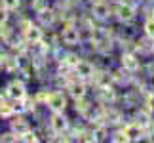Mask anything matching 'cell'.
Returning <instances> with one entry per match:
<instances>
[{
	"label": "cell",
	"instance_id": "cell-9",
	"mask_svg": "<svg viewBox=\"0 0 154 143\" xmlns=\"http://www.w3.org/2000/svg\"><path fill=\"white\" fill-rule=\"evenodd\" d=\"M21 34H23V38H25V42L31 46V44H34V42H40V40L44 38V29H42V25H38V23H29V25L21 31Z\"/></svg>",
	"mask_w": 154,
	"mask_h": 143
},
{
	"label": "cell",
	"instance_id": "cell-4",
	"mask_svg": "<svg viewBox=\"0 0 154 143\" xmlns=\"http://www.w3.org/2000/svg\"><path fill=\"white\" fill-rule=\"evenodd\" d=\"M46 107L51 111V113H65L69 107V101H67V95L59 90H53L50 92V97L46 101Z\"/></svg>",
	"mask_w": 154,
	"mask_h": 143
},
{
	"label": "cell",
	"instance_id": "cell-6",
	"mask_svg": "<svg viewBox=\"0 0 154 143\" xmlns=\"http://www.w3.org/2000/svg\"><path fill=\"white\" fill-rule=\"evenodd\" d=\"M90 14L91 17H95L97 21H106L110 19V15L114 14V10L110 8V4L106 0H95L91 6H90Z\"/></svg>",
	"mask_w": 154,
	"mask_h": 143
},
{
	"label": "cell",
	"instance_id": "cell-13",
	"mask_svg": "<svg viewBox=\"0 0 154 143\" xmlns=\"http://www.w3.org/2000/svg\"><path fill=\"white\" fill-rule=\"evenodd\" d=\"M36 19H38V23L42 27H51L53 23L59 19V17H57V10H53L51 6H48V8L40 10L38 14H36Z\"/></svg>",
	"mask_w": 154,
	"mask_h": 143
},
{
	"label": "cell",
	"instance_id": "cell-24",
	"mask_svg": "<svg viewBox=\"0 0 154 143\" xmlns=\"http://www.w3.org/2000/svg\"><path fill=\"white\" fill-rule=\"evenodd\" d=\"M145 105H146V109H150L154 113V92L146 95V99H145Z\"/></svg>",
	"mask_w": 154,
	"mask_h": 143
},
{
	"label": "cell",
	"instance_id": "cell-14",
	"mask_svg": "<svg viewBox=\"0 0 154 143\" xmlns=\"http://www.w3.org/2000/svg\"><path fill=\"white\" fill-rule=\"evenodd\" d=\"M152 115H154V113L150 109H146V107H139V109H135V113H133V122H137L139 126L146 128L154 120Z\"/></svg>",
	"mask_w": 154,
	"mask_h": 143
},
{
	"label": "cell",
	"instance_id": "cell-21",
	"mask_svg": "<svg viewBox=\"0 0 154 143\" xmlns=\"http://www.w3.org/2000/svg\"><path fill=\"white\" fill-rule=\"evenodd\" d=\"M19 141H25V143H36V141H40V138H38V132H34V130H31V132H27L25 135H21V139Z\"/></svg>",
	"mask_w": 154,
	"mask_h": 143
},
{
	"label": "cell",
	"instance_id": "cell-17",
	"mask_svg": "<svg viewBox=\"0 0 154 143\" xmlns=\"http://www.w3.org/2000/svg\"><path fill=\"white\" fill-rule=\"evenodd\" d=\"M143 31H145V37L154 40V15H149L143 23Z\"/></svg>",
	"mask_w": 154,
	"mask_h": 143
},
{
	"label": "cell",
	"instance_id": "cell-1",
	"mask_svg": "<svg viewBox=\"0 0 154 143\" xmlns=\"http://www.w3.org/2000/svg\"><path fill=\"white\" fill-rule=\"evenodd\" d=\"M59 38L65 46L74 48L82 42V29H78L74 23H67V25H63L61 33H59Z\"/></svg>",
	"mask_w": 154,
	"mask_h": 143
},
{
	"label": "cell",
	"instance_id": "cell-27",
	"mask_svg": "<svg viewBox=\"0 0 154 143\" xmlns=\"http://www.w3.org/2000/svg\"><path fill=\"white\" fill-rule=\"evenodd\" d=\"M152 15H154V8H152Z\"/></svg>",
	"mask_w": 154,
	"mask_h": 143
},
{
	"label": "cell",
	"instance_id": "cell-18",
	"mask_svg": "<svg viewBox=\"0 0 154 143\" xmlns=\"http://www.w3.org/2000/svg\"><path fill=\"white\" fill-rule=\"evenodd\" d=\"M109 141H112V143H128L129 139H128V135L124 134V130H118V132H110Z\"/></svg>",
	"mask_w": 154,
	"mask_h": 143
},
{
	"label": "cell",
	"instance_id": "cell-22",
	"mask_svg": "<svg viewBox=\"0 0 154 143\" xmlns=\"http://www.w3.org/2000/svg\"><path fill=\"white\" fill-rule=\"evenodd\" d=\"M2 6H4L6 10L14 11V10H17L21 6V0H2Z\"/></svg>",
	"mask_w": 154,
	"mask_h": 143
},
{
	"label": "cell",
	"instance_id": "cell-16",
	"mask_svg": "<svg viewBox=\"0 0 154 143\" xmlns=\"http://www.w3.org/2000/svg\"><path fill=\"white\" fill-rule=\"evenodd\" d=\"M80 59H82V57L78 56V53L65 52V53H61V59H59V63H61V65H67V67H70V69H74L76 63H78Z\"/></svg>",
	"mask_w": 154,
	"mask_h": 143
},
{
	"label": "cell",
	"instance_id": "cell-3",
	"mask_svg": "<svg viewBox=\"0 0 154 143\" xmlns=\"http://www.w3.org/2000/svg\"><path fill=\"white\" fill-rule=\"evenodd\" d=\"M6 95H8V99L10 101H17V99H25L27 97V84H25V80H21V78H15V80H11L6 84Z\"/></svg>",
	"mask_w": 154,
	"mask_h": 143
},
{
	"label": "cell",
	"instance_id": "cell-15",
	"mask_svg": "<svg viewBox=\"0 0 154 143\" xmlns=\"http://www.w3.org/2000/svg\"><path fill=\"white\" fill-rule=\"evenodd\" d=\"M110 138V130L106 124H95L93 126V143H101V141H109Z\"/></svg>",
	"mask_w": 154,
	"mask_h": 143
},
{
	"label": "cell",
	"instance_id": "cell-20",
	"mask_svg": "<svg viewBox=\"0 0 154 143\" xmlns=\"http://www.w3.org/2000/svg\"><path fill=\"white\" fill-rule=\"evenodd\" d=\"M15 141H19V135L14 134L10 130V132H4L2 135H0V143H15Z\"/></svg>",
	"mask_w": 154,
	"mask_h": 143
},
{
	"label": "cell",
	"instance_id": "cell-2",
	"mask_svg": "<svg viewBox=\"0 0 154 143\" xmlns=\"http://www.w3.org/2000/svg\"><path fill=\"white\" fill-rule=\"evenodd\" d=\"M114 15H116V19L120 23H129V21L135 19V15H137V6L133 2H129V0L120 2V4H116V8H114Z\"/></svg>",
	"mask_w": 154,
	"mask_h": 143
},
{
	"label": "cell",
	"instance_id": "cell-19",
	"mask_svg": "<svg viewBox=\"0 0 154 143\" xmlns=\"http://www.w3.org/2000/svg\"><path fill=\"white\" fill-rule=\"evenodd\" d=\"M29 6H31V8H32V10L38 14L40 10L48 8V6H50V2H48V0H29Z\"/></svg>",
	"mask_w": 154,
	"mask_h": 143
},
{
	"label": "cell",
	"instance_id": "cell-12",
	"mask_svg": "<svg viewBox=\"0 0 154 143\" xmlns=\"http://www.w3.org/2000/svg\"><path fill=\"white\" fill-rule=\"evenodd\" d=\"M122 130H124V134L128 135L129 141H143L145 139V128L139 126L137 122H128Z\"/></svg>",
	"mask_w": 154,
	"mask_h": 143
},
{
	"label": "cell",
	"instance_id": "cell-7",
	"mask_svg": "<svg viewBox=\"0 0 154 143\" xmlns=\"http://www.w3.org/2000/svg\"><path fill=\"white\" fill-rule=\"evenodd\" d=\"M120 67L126 69L128 73H131V75L137 73V71L141 69V57H139L133 50L122 52V56H120Z\"/></svg>",
	"mask_w": 154,
	"mask_h": 143
},
{
	"label": "cell",
	"instance_id": "cell-5",
	"mask_svg": "<svg viewBox=\"0 0 154 143\" xmlns=\"http://www.w3.org/2000/svg\"><path fill=\"white\" fill-rule=\"evenodd\" d=\"M50 128L55 135H61V134H67L69 128H70V120L65 113H51L50 115Z\"/></svg>",
	"mask_w": 154,
	"mask_h": 143
},
{
	"label": "cell",
	"instance_id": "cell-26",
	"mask_svg": "<svg viewBox=\"0 0 154 143\" xmlns=\"http://www.w3.org/2000/svg\"><path fill=\"white\" fill-rule=\"evenodd\" d=\"M114 2H116V4H120V2H126V0H114Z\"/></svg>",
	"mask_w": 154,
	"mask_h": 143
},
{
	"label": "cell",
	"instance_id": "cell-8",
	"mask_svg": "<svg viewBox=\"0 0 154 143\" xmlns=\"http://www.w3.org/2000/svg\"><path fill=\"white\" fill-rule=\"evenodd\" d=\"M67 94L70 95L72 99H80V97H88V84L86 80L78 78V76H74V78H70L67 82Z\"/></svg>",
	"mask_w": 154,
	"mask_h": 143
},
{
	"label": "cell",
	"instance_id": "cell-25",
	"mask_svg": "<svg viewBox=\"0 0 154 143\" xmlns=\"http://www.w3.org/2000/svg\"><path fill=\"white\" fill-rule=\"evenodd\" d=\"M63 2H67V4H76V2H80V0H63Z\"/></svg>",
	"mask_w": 154,
	"mask_h": 143
},
{
	"label": "cell",
	"instance_id": "cell-10",
	"mask_svg": "<svg viewBox=\"0 0 154 143\" xmlns=\"http://www.w3.org/2000/svg\"><path fill=\"white\" fill-rule=\"evenodd\" d=\"M74 75L78 76V78H82V80H90V78H95L97 69H95V65L91 61L80 59V61L76 63V67H74Z\"/></svg>",
	"mask_w": 154,
	"mask_h": 143
},
{
	"label": "cell",
	"instance_id": "cell-11",
	"mask_svg": "<svg viewBox=\"0 0 154 143\" xmlns=\"http://www.w3.org/2000/svg\"><path fill=\"white\" fill-rule=\"evenodd\" d=\"M10 130L14 134H17V135H19V139H21V135H25L27 132H31L32 126H31V122H29L23 115H14V116L10 118Z\"/></svg>",
	"mask_w": 154,
	"mask_h": 143
},
{
	"label": "cell",
	"instance_id": "cell-23",
	"mask_svg": "<svg viewBox=\"0 0 154 143\" xmlns=\"http://www.w3.org/2000/svg\"><path fill=\"white\" fill-rule=\"evenodd\" d=\"M10 21V10H6L4 6H0V25H6Z\"/></svg>",
	"mask_w": 154,
	"mask_h": 143
}]
</instances>
